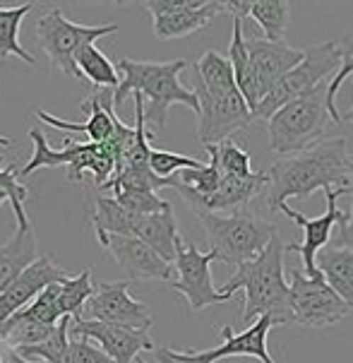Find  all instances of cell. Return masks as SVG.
<instances>
[{"label":"cell","instance_id":"obj_10","mask_svg":"<svg viewBox=\"0 0 353 363\" xmlns=\"http://www.w3.org/2000/svg\"><path fill=\"white\" fill-rule=\"evenodd\" d=\"M195 96L200 104L197 113V138L202 145H219L228 140V135L243 130L252 123L250 108L245 106L238 89L231 91H207L195 82Z\"/></svg>","mask_w":353,"mask_h":363},{"label":"cell","instance_id":"obj_2","mask_svg":"<svg viewBox=\"0 0 353 363\" xmlns=\"http://www.w3.org/2000/svg\"><path fill=\"white\" fill-rule=\"evenodd\" d=\"M188 67V60H130L121 58L116 70L123 72L121 84L113 89V108H121L130 94H140L142 99H150L145 106V123H152L159 130L166 128V116L173 104H183L193 113H200V104L193 89L181 84V72Z\"/></svg>","mask_w":353,"mask_h":363},{"label":"cell","instance_id":"obj_16","mask_svg":"<svg viewBox=\"0 0 353 363\" xmlns=\"http://www.w3.org/2000/svg\"><path fill=\"white\" fill-rule=\"evenodd\" d=\"M245 51H247V60H250L252 77H255L262 99L269 94L279 79L293 70L303 60V51L288 46L286 41L245 39Z\"/></svg>","mask_w":353,"mask_h":363},{"label":"cell","instance_id":"obj_19","mask_svg":"<svg viewBox=\"0 0 353 363\" xmlns=\"http://www.w3.org/2000/svg\"><path fill=\"white\" fill-rule=\"evenodd\" d=\"M224 12V3L204 0H178V8L169 15L154 17V36L159 41H173L190 36L207 27L216 15Z\"/></svg>","mask_w":353,"mask_h":363},{"label":"cell","instance_id":"obj_30","mask_svg":"<svg viewBox=\"0 0 353 363\" xmlns=\"http://www.w3.org/2000/svg\"><path fill=\"white\" fill-rule=\"evenodd\" d=\"M70 320L72 318H60V323L53 328L48 340H43L41 344H34V347L15 349V352L27 361L41 359L43 363H65L67 342H70Z\"/></svg>","mask_w":353,"mask_h":363},{"label":"cell","instance_id":"obj_6","mask_svg":"<svg viewBox=\"0 0 353 363\" xmlns=\"http://www.w3.org/2000/svg\"><path fill=\"white\" fill-rule=\"evenodd\" d=\"M116 32H118V24L113 22L96 24V27L70 22L60 8H51L36 22V39H39L43 53L51 60V67L65 72L67 77H77V79L79 72L75 67V53L82 46L96 44L99 39Z\"/></svg>","mask_w":353,"mask_h":363},{"label":"cell","instance_id":"obj_3","mask_svg":"<svg viewBox=\"0 0 353 363\" xmlns=\"http://www.w3.org/2000/svg\"><path fill=\"white\" fill-rule=\"evenodd\" d=\"M284 253H286V245L274 236L255 260L238 264L231 279L219 289L226 296H233L243 289V320L269 315L276 325L293 323L288 308V284L284 277Z\"/></svg>","mask_w":353,"mask_h":363},{"label":"cell","instance_id":"obj_41","mask_svg":"<svg viewBox=\"0 0 353 363\" xmlns=\"http://www.w3.org/2000/svg\"><path fill=\"white\" fill-rule=\"evenodd\" d=\"M12 145V138H5V135H0V147H10Z\"/></svg>","mask_w":353,"mask_h":363},{"label":"cell","instance_id":"obj_29","mask_svg":"<svg viewBox=\"0 0 353 363\" xmlns=\"http://www.w3.org/2000/svg\"><path fill=\"white\" fill-rule=\"evenodd\" d=\"M195 82L207 91H231L238 89L233 79V70L228 58L216 51H207L195 63Z\"/></svg>","mask_w":353,"mask_h":363},{"label":"cell","instance_id":"obj_14","mask_svg":"<svg viewBox=\"0 0 353 363\" xmlns=\"http://www.w3.org/2000/svg\"><path fill=\"white\" fill-rule=\"evenodd\" d=\"M96 241L108 250L111 257L118 262V267L128 274V281H171L173 274H176L171 262L161 260L150 245H145L135 236L106 233V236H99Z\"/></svg>","mask_w":353,"mask_h":363},{"label":"cell","instance_id":"obj_7","mask_svg":"<svg viewBox=\"0 0 353 363\" xmlns=\"http://www.w3.org/2000/svg\"><path fill=\"white\" fill-rule=\"evenodd\" d=\"M334 70H339V51L334 41H325V44H315L306 48L301 63L279 79L269 94L257 104V108L252 111V121H269L271 113H276L279 108L286 106L288 101H293L296 96L306 94V91L315 89L318 84L327 82V77Z\"/></svg>","mask_w":353,"mask_h":363},{"label":"cell","instance_id":"obj_18","mask_svg":"<svg viewBox=\"0 0 353 363\" xmlns=\"http://www.w3.org/2000/svg\"><path fill=\"white\" fill-rule=\"evenodd\" d=\"M267 178L264 171H252L250 176H221L219 188L207 198H185L193 212H209V214H228L243 209L247 202L264 193Z\"/></svg>","mask_w":353,"mask_h":363},{"label":"cell","instance_id":"obj_15","mask_svg":"<svg viewBox=\"0 0 353 363\" xmlns=\"http://www.w3.org/2000/svg\"><path fill=\"white\" fill-rule=\"evenodd\" d=\"M70 277L72 274H67L65 269H60L58 264L53 262L51 255H39L36 262L29 264V267L0 294V323L5 325V320L10 315L27 308L46 286L60 284V281L70 279Z\"/></svg>","mask_w":353,"mask_h":363},{"label":"cell","instance_id":"obj_17","mask_svg":"<svg viewBox=\"0 0 353 363\" xmlns=\"http://www.w3.org/2000/svg\"><path fill=\"white\" fill-rule=\"evenodd\" d=\"M271 328H276V323L269 315L257 318L250 328L238 332V335L231 328H219L224 344L216 349H207V352H193V356L197 363H216L221 359H233V356H252V359L262 363H274L267 349V337Z\"/></svg>","mask_w":353,"mask_h":363},{"label":"cell","instance_id":"obj_22","mask_svg":"<svg viewBox=\"0 0 353 363\" xmlns=\"http://www.w3.org/2000/svg\"><path fill=\"white\" fill-rule=\"evenodd\" d=\"M36 236L32 224L17 226L15 236L5 245H0V294L20 277L32 262H36Z\"/></svg>","mask_w":353,"mask_h":363},{"label":"cell","instance_id":"obj_1","mask_svg":"<svg viewBox=\"0 0 353 363\" xmlns=\"http://www.w3.org/2000/svg\"><path fill=\"white\" fill-rule=\"evenodd\" d=\"M349 176L346 138H330L308 147L288 159H279L264 171V200L271 209L286 205L291 198L306 200L315 190L344 188Z\"/></svg>","mask_w":353,"mask_h":363},{"label":"cell","instance_id":"obj_38","mask_svg":"<svg viewBox=\"0 0 353 363\" xmlns=\"http://www.w3.org/2000/svg\"><path fill=\"white\" fill-rule=\"evenodd\" d=\"M349 176L353 178V162L349 159ZM353 193V188H351ZM337 248H351L353 250V209L351 212H346V221L339 224V236H337Z\"/></svg>","mask_w":353,"mask_h":363},{"label":"cell","instance_id":"obj_37","mask_svg":"<svg viewBox=\"0 0 353 363\" xmlns=\"http://www.w3.org/2000/svg\"><path fill=\"white\" fill-rule=\"evenodd\" d=\"M65 363H113V361H111L96 344L70 337L67 352H65Z\"/></svg>","mask_w":353,"mask_h":363},{"label":"cell","instance_id":"obj_12","mask_svg":"<svg viewBox=\"0 0 353 363\" xmlns=\"http://www.w3.org/2000/svg\"><path fill=\"white\" fill-rule=\"evenodd\" d=\"M351 193V186H344V188H325V198H327V212L322 214V217H306V214H301L298 209H293L286 202V205L279 207V212L286 214V217L293 221V224H298L303 229V243H288L286 250L291 253H301L303 257V272L308 277L318 274V269H315V255L320 253L325 245H330L332 241V229L337 224H342L346 221V212L344 209H339L337 205V198L339 195H349Z\"/></svg>","mask_w":353,"mask_h":363},{"label":"cell","instance_id":"obj_23","mask_svg":"<svg viewBox=\"0 0 353 363\" xmlns=\"http://www.w3.org/2000/svg\"><path fill=\"white\" fill-rule=\"evenodd\" d=\"M228 63H231V70H233L235 87H238L245 106L250 108V113H252V111L257 108V104L262 101V94H259L257 82L250 70V60H247L245 39H243V20H233V36H231V46H228Z\"/></svg>","mask_w":353,"mask_h":363},{"label":"cell","instance_id":"obj_20","mask_svg":"<svg viewBox=\"0 0 353 363\" xmlns=\"http://www.w3.org/2000/svg\"><path fill=\"white\" fill-rule=\"evenodd\" d=\"M133 236L140 238L145 245H150L161 260L173 264V260H176V243L181 238L176 217H173V207L157 214H140Z\"/></svg>","mask_w":353,"mask_h":363},{"label":"cell","instance_id":"obj_24","mask_svg":"<svg viewBox=\"0 0 353 363\" xmlns=\"http://www.w3.org/2000/svg\"><path fill=\"white\" fill-rule=\"evenodd\" d=\"M34 5L24 3L17 8H0V60H8L10 55L22 58L27 65H36V58L29 51H24L20 44V27L22 20L32 12Z\"/></svg>","mask_w":353,"mask_h":363},{"label":"cell","instance_id":"obj_40","mask_svg":"<svg viewBox=\"0 0 353 363\" xmlns=\"http://www.w3.org/2000/svg\"><path fill=\"white\" fill-rule=\"evenodd\" d=\"M351 79H353V75H351ZM342 123H351V125H353V106L346 111V113H342ZM349 159L353 162V157H349Z\"/></svg>","mask_w":353,"mask_h":363},{"label":"cell","instance_id":"obj_21","mask_svg":"<svg viewBox=\"0 0 353 363\" xmlns=\"http://www.w3.org/2000/svg\"><path fill=\"white\" fill-rule=\"evenodd\" d=\"M315 269L325 277L332 291L353 311V250L325 245L315 255Z\"/></svg>","mask_w":353,"mask_h":363},{"label":"cell","instance_id":"obj_43","mask_svg":"<svg viewBox=\"0 0 353 363\" xmlns=\"http://www.w3.org/2000/svg\"><path fill=\"white\" fill-rule=\"evenodd\" d=\"M3 202H5V195H3V193H0V205H3Z\"/></svg>","mask_w":353,"mask_h":363},{"label":"cell","instance_id":"obj_5","mask_svg":"<svg viewBox=\"0 0 353 363\" xmlns=\"http://www.w3.org/2000/svg\"><path fill=\"white\" fill-rule=\"evenodd\" d=\"M327 82L296 96L267 121L269 147L276 155H298L308 147L318 145L327 128Z\"/></svg>","mask_w":353,"mask_h":363},{"label":"cell","instance_id":"obj_35","mask_svg":"<svg viewBox=\"0 0 353 363\" xmlns=\"http://www.w3.org/2000/svg\"><path fill=\"white\" fill-rule=\"evenodd\" d=\"M22 313L27 318L36 320V323L48 325V328H55V325L60 323V318H63L60 306H58V284H51V286L43 289V291L27 306V308H22Z\"/></svg>","mask_w":353,"mask_h":363},{"label":"cell","instance_id":"obj_8","mask_svg":"<svg viewBox=\"0 0 353 363\" xmlns=\"http://www.w3.org/2000/svg\"><path fill=\"white\" fill-rule=\"evenodd\" d=\"M288 308L291 320L303 328H330L349 315L351 308L344 303L320 272L308 277L296 267L288 284Z\"/></svg>","mask_w":353,"mask_h":363},{"label":"cell","instance_id":"obj_25","mask_svg":"<svg viewBox=\"0 0 353 363\" xmlns=\"http://www.w3.org/2000/svg\"><path fill=\"white\" fill-rule=\"evenodd\" d=\"M75 67L79 77L89 79L94 87L101 89H116L121 84L116 65L106 58V53L101 51L96 44H86L75 53Z\"/></svg>","mask_w":353,"mask_h":363},{"label":"cell","instance_id":"obj_31","mask_svg":"<svg viewBox=\"0 0 353 363\" xmlns=\"http://www.w3.org/2000/svg\"><path fill=\"white\" fill-rule=\"evenodd\" d=\"M94 294V284H91V269H82L79 274L70 277V279L58 284V306L63 318H79L82 315V306L86 298Z\"/></svg>","mask_w":353,"mask_h":363},{"label":"cell","instance_id":"obj_33","mask_svg":"<svg viewBox=\"0 0 353 363\" xmlns=\"http://www.w3.org/2000/svg\"><path fill=\"white\" fill-rule=\"evenodd\" d=\"M0 193L5 195V200H10L12 212H15L17 226H27V212H24V202L29 198V190L22 183V178L17 176V166L10 164L5 169H0Z\"/></svg>","mask_w":353,"mask_h":363},{"label":"cell","instance_id":"obj_36","mask_svg":"<svg viewBox=\"0 0 353 363\" xmlns=\"http://www.w3.org/2000/svg\"><path fill=\"white\" fill-rule=\"evenodd\" d=\"M113 200L133 214H157L171 207V202L159 198V193L147 190H113Z\"/></svg>","mask_w":353,"mask_h":363},{"label":"cell","instance_id":"obj_39","mask_svg":"<svg viewBox=\"0 0 353 363\" xmlns=\"http://www.w3.org/2000/svg\"><path fill=\"white\" fill-rule=\"evenodd\" d=\"M152 354L157 363H197L193 352H173V349L166 347H154Z\"/></svg>","mask_w":353,"mask_h":363},{"label":"cell","instance_id":"obj_26","mask_svg":"<svg viewBox=\"0 0 353 363\" xmlns=\"http://www.w3.org/2000/svg\"><path fill=\"white\" fill-rule=\"evenodd\" d=\"M140 214L128 212L123 205H118L113 198H96V209L91 214L94 221L96 238L106 236V233H116V236H133L135 224H138Z\"/></svg>","mask_w":353,"mask_h":363},{"label":"cell","instance_id":"obj_28","mask_svg":"<svg viewBox=\"0 0 353 363\" xmlns=\"http://www.w3.org/2000/svg\"><path fill=\"white\" fill-rule=\"evenodd\" d=\"M51 332L53 328L36 323V320L24 315L22 311H17L15 315H10L5 320L3 330H0V344H5V347H10V349L34 347V344H41L43 340H48Z\"/></svg>","mask_w":353,"mask_h":363},{"label":"cell","instance_id":"obj_42","mask_svg":"<svg viewBox=\"0 0 353 363\" xmlns=\"http://www.w3.org/2000/svg\"><path fill=\"white\" fill-rule=\"evenodd\" d=\"M133 363H147V361H145V359H142V356H138V359H135Z\"/></svg>","mask_w":353,"mask_h":363},{"label":"cell","instance_id":"obj_4","mask_svg":"<svg viewBox=\"0 0 353 363\" xmlns=\"http://www.w3.org/2000/svg\"><path fill=\"white\" fill-rule=\"evenodd\" d=\"M195 217L200 219L202 229L207 233L209 250L216 255V260L233 264V267L255 260L276 236V226L271 221L259 219L245 209L228 214L197 212Z\"/></svg>","mask_w":353,"mask_h":363},{"label":"cell","instance_id":"obj_13","mask_svg":"<svg viewBox=\"0 0 353 363\" xmlns=\"http://www.w3.org/2000/svg\"><path fill=\"white\" fill-rule=\"evenodd\" d=\"M70 337L86 342H96V347L113 363H133L140 352H152L154 342L150 332L121 328V325L96 323V320L72 318Z\"/></svg>","mask_w":353,"mask_h":363},{"label":"cell","instance_id":"obj_27","mask_svg":"<svg viewBox=\"0 0 353 363\" xmlns=\"http://www.w3.org/2000/svg\"><path fill=\"white\" fill-rule=\"evenodd\" d=\"M247 17L257 22L267 41H284L291 20V3L286 0H255L250 3Z\"/></svg>","mask_w":353,"mask_h":363},{"label":"cell","instance_id":"obj_11","mask_svg":"<svg viewBox=\"0 0 353 363\" xmlns=\"http://www.w3.org/2000/svg\"><path fill=\"white\" fill-rule=\"evenodd\" d=\"M130 284H133V281H128V279L94 284V294L86 298L79 318L150 332L154 325L152 311H150V306H145L142 301H135L130 296Z\"/></svg>","mask_w":353,"mask_h":363},{"label":"cell","instance_id":"obj_34","mask_svg":"<svg viewBox=\"0 0 353 363\" xmlns=\"http://www.w3.org/2000/svg\"><path fill=\"white\" fill-rule=\"evenodd\" d=\"M204 162L195 157H183L176 152H166V150H150V171L159 178H173L181 171L188 169H202Z\"/></svg>","mask_w":353,"mask_h":363},{"label":"cell","instance_id":"obj_9","mask_svg":"<svg viewBox=\"0 0 353 363\" xmlns=\"http://www.w3.org/2000/svg\"><path fill=\"white\" fill-rule=\"evenodd\" d=\"M214 260H216V255L212 253V250L202 253L195 243L178 238L176 260H173V269H176L178 279H171L169 284L176 289L181 296H185V301H188L190 308H193L195 313L233 298V296L221 294L219 289L212 284L209 264H212Z\"/></svg>","mask_w":353,"mask_h":363},{"label":"cell","instance_id":"obj_32","mask_svg":"<svg viewBox=\"0 0 353 363\" xmlns=\"http://www.w3.org/2000/svg\"><path fill=\"white\" fill-rule=\"evenodd\" d=\"M209 159H214L219 166L221 176H250L252 174V159L250 155L233 143V140H224L219 145H204Z\"/></svg>","mask_w":353,"mask_h":363}]
</instances>
